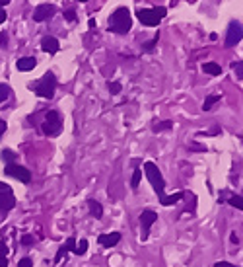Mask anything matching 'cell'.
I'll return each mask as SVG.
<instances>
[{"mask_svg":"<svg viewBox=\"0 0 243 267\" xmlns=\"http://www.w3.org/2000/svg\"><path fill=\"white\" fill-rule=\"evenodd\" d=\"M6 18H8V14H6V10L0 6V23H4L6 22Z\"/></svg>","mask_w":243,"mask_h":267,"instance_id":"d6a6232c","label":"cell"},{"mask_svg":"<svg viewBox=\"0 0 243 267\" xmlns=\"http://www.w3.org/2000/svg\"><path fill=\"white\" fill-rule=\"evenodd\" d=\"M41 49H43L45 53H49V55H55L56 51L60 49L58 39L51 37V35H47V37H43V39H41Z\"/></svg>","mask_w":243,"mask_h":267,"instance_id":"4fadbf2b","label":"cell"},{"mask_svg":"<svg viewBox=\"0 0 243 267\" xmlns=\"http://www.w3.org/2000/svg\"><path fill=\"white\" fill-rule=\"evenodd\" d=\"M65 18H67L68 22H76V12L70 8V10L65 12Z\"/></svg>","mask_w":243,"mask_h":267,"instance_id":"4dcf8cb0","label":"cell"},{"mask_svg":"<svg viewBox=\"0 0 243 267\" xmlns=\"http://www.w3.org/2000/svg\"><path fill=\"white\" fill-rule=\"evenodd\" d=\"M8 98H10V88L6 84H0V103L6 101Z\"/></svg>","mask_w":243,"mask_h":267,"instance_id":"cb8c5ba5","label":"cell"},{"mask_svg":"<svg viewBox=\"0 0 243 267\" xmlns=\"http://www.w3.org/2000/svg\"><path fill=\"white\" fill-rule=\"evenodd\" d=\"M156 43H158V35H156L152 41H148V43L142 45L144 53H152V51H154V47H156Z\"/></svg>","mask_w":243,"mask_h":267,"instance_id":"d4e9b609","label":"cell"},{"mask_svg":"<svg viewBox=\"0 0 243 267\" xmlns=\"http://www.w3.org/2000/svg\"><path fill=\"white\" fill-rule=\"evenodd\" d=\"M55 12H56V6H53V4H39L34 10V20L35 22H45V20L53 18Z\"/></svg>","mask_w":243,"mask_h":267,"instance_id":"30bf717a","label":"cell"},{"mask_svg":"<svg viewBox=\"0 0 243 267\" xmlns=\"http://www.w3.org/2000/svg\"><path fill=\"white\" fill-rule=\"evenodd\" d=\"M4 133H6V121H2V119H0V137H2Z\"/></svg>","mask_w":243,"mask_h":267,"instance_id":"836d02e7","label":"cell"},{"mask_svg":"<svg viewBox=\"0 0 243 267\" xmlns=\"http://www.w3.org/2000/svg\"><path fill=\"white\" fill-rule=\"evenodd\" d=\"M76 2H88V0H76Z\"/></svg>","mask_w":243,"mask_h":267,"instance_id":"74e56055","label":"cell"},{"mask_svg":"<svg viewBox=\"0 0 243 267\" xmlns=\"http://www.w3.org/2000/svg\"><path fill=\"white\" fill-rule=\"evenodd\" d=\"M228 203H230L232 207H235L237 211H241V209H243V201H241V197H239V195H232V197L228 199Z\"/></svg>","mask_w":243,"mask_h":267,"instance_id":"7402d4cb","label":"cell"},{"mask_svg":"<svg viewBox=\"0 0 243 267\" xmlns=\"http://www.w3.org/2000/svg\"><path fill=\"white\" fill-rule=\"evenodd\" d=\"M16 67H18V70H22V72H29V70H34L37 67V61H35L34 57H22V59L16 61Z\"/></svg>","mask_w":243,"mask_h":267,"instance_id":"5bb4252c","label":"cell"},{"mask_svg":"<svg viewBox=\"0 0 243 267\" xmlns=\"http://www.w3.org/2000/svg\"><path fill=\"white\" fill-rule=\"evenodd\" d=\"M166 8L164 6H160V8H140V10L136 12V18L140 20V23L144 25H148V28H154L158 23L162 22L164 18H166Z\"/></svg>","mask_w":243,"mask_h":267,"instance_id":"3957f363","label":"cell"},{"mask_svg":"<svg viewBox=\"0 0 243 267\" xmlns=\"http://www.w3.org/2000/svg\"><path fill=\"white\" fill-rule=\"evenodd\" d=\"M88 209H89V215H92L94 219L100 221L101 217H103V207H101V203H98L96 199H88Z\"/></svg>","mask_w":243,"mask_h":267,"instance_id":"9a60e30c","label":"cell"},{"mask_svg":"<svg viewBox=\"0 0 243 267\" xmlns=\"http://www.w3.org/2000/svg\"><path fill=\"white\" fill-rule=\"evenodd\" d=\"M140 178H142V170L140 168H134V174H133V179H131V188L136 190L140 185Z\"/></svg>","mask_w":243,"mask_h":267,"instance_id":"44dd1931","label":"cell"},{"mask_svg":"<svg viewBox=\"0 0 243 267\" xmlns=\"http://www.w3.org/2000/svg\"><path fill=\"white\" fill-rule=\"evenodd\" d=\"M212 267H239V265H233L230 261H218V263H214Z\"/></svg>","mask_w":243,"mask_h":267,"instance_id":"1f68e13d","label":"cell"},{"mask_svg":"<svg viewBox=\"0 0 243 267\" xmlns=\"http://www.w3.org/2000/svg\"><path fill=\"white\" fill-rule=\"evenodd\" d=\"M4 43H6V35L0 34V45H4Z\"/></svg>","mask_w":243,"mask_h":267,"instance_id":"e575fe53","label":"cell"},{"mask_svg":"<svg viewBox=\"0 0 243 267\" xmlns=\"http://www.w3.org/2000/svg\"><path fill=\"white\" fill-rule=\"evenodd\" d=\"M158 221V212L152 211V209H144L140 212V240L146 242L148 240V236H150V228H152V224Z\"/></svg>","mask_w":243,"mask_h":267,"instance_id":"52a82bcc","label":"cell"},{"mask_svg":"<svg viewBox=\"0 0 243 267\" xmlns=\"http://www.w3.org/2000/svg\"><path fill=\"white\" fill-rule=\"evenodd\" d=\"M232 67H233V70L237 72V78L241 80V78H243V63H241V61H237V63H233Z\"/></svg>","mask_w":243,"mask_h":267,"instance_id":"f1b7e54d","label":"cell"},{"mask_svg":"<svg viewBox=\"0 0 243 267\" xmlns=\"http://www.w3.org/2000/svg\"><path fill=\"white\" fill-rule=\"evenodd\" d=\"M20 242H22L23 248H32V246L35 244V238L32 236V234H23L22 240H20Z\"/></svg>","mask_w":243,"mask_h":267,"instance_id":"603a6c76","label":"cell"},{"mask_svg":"<svg viewBox=\"0 0 243 267\" xmlns=\"http://www.w3.org/2000/svg\"><path fill=\"white\" fill-rule=\"evenodd\" d=\"M169 127H173V123H171V121L158 123V125L154 127V133H160V131H166V129H169Z\"/></svg>","mask_w":243,"mask_h":267,"instance_id":"484cf974","label":"cell"},{"mask_svg":"<svg viewBox=\"0 0 243 267\" xmlns=\"http://www.w3.org/2000/svg\"><path fill=\"white\" fill-rule=\"evenodd\" d=\"M222 96H218V94H210L208 98L204 100V105H202V112H210V108L216 103V101H220Z\"/></svg>","mask_w":243,"mask_h":267,"instance_id":"ffe728a7","label":"cell"},{"mask_svg":"<svg viewBox=\"0 0 243 267\" xmlns=\"http://www.w3.org/2000/svg\"><path fill=\"white\" fill-rule=\"evenodd\" d=\"M185 197V193L183 191H179V193H173V195H166L164 199L160 201V205H164V207H171V205H175L179 201Z\"/></svg>","mask_w":243,"mask_h":267,"instance_id":"2e32d148","label":"cell"},{"mask_svg":"<svg viewBox=\"0 0 243 267\" xmlns=\"http://www.w3.org/2000/svg\"><path fill=\"white\" fill-rule=\"evenodd\" d=\"M202 70H204L206 74H212V76H220L222 74V67L218 63H204V65H202Z\"/></svg>","mask_w":243,"mask_h":267,"instance_id":"e0dca14e","label":"cell"},{"mask_svg":"<svg viewBox=\"0 0 243 267\" xmlns=\"http://www.w3.org/2000/svg\"><path fill=\"white\" fill-rule=\"evenodd\" d=\"M239 41H241V23L233 20L230 22L228 32H226V47H235Z\"/></svg>","mask_w":243,"mask_h":267,"instance_id":"9c48e42d","label":"cell"},{"mask_svg":"<svg viewBox=\"0 0 243 267\" xmlns=\"http://www.w3.org/2000/svg\"><path fill=\"white\" fill-rule=\"evenodd\" d=\"M144 174H146V178L150 181V185L154 188L156 195H158V199L162 201L166 197V179L162 176V172H160V168L156 166L154 162H144Z\"/></svg>","mask_w":243,"mask_h":267,"instance_id":"7a4b0ae2","label":"cell"},{"mask_svg":"<svg viewBox=\"0 0 243 267\" xmlns=\"http://www.w3.org/2000/svg\"><path fill=\"white\" fill-rule=\"evenodd\" d=\"M55 90H56V76L49 70V72H45L43 78L35 84V94L39 96V98H47V100H51L53 96H55Z\"/></svg>","mask_w":243,"mask_h":267,"instance_id":"277c9868","label":"cell"},{"mask_svg":"<svg viewBox=\"0 0 243 267\" xmlns=\"http://www.w3.org/2000/svg\"><path fill=\"white\" fill-rule=\"evenodd\" d=\"M2 160H6V162H8V164H12V160H14V158H16V154H14V152H12V150H2Z\"/></svg>","mask_w":243,"mask_h":267,"instance_id":"4316f807","label":"cell"},{"mask_svg":"<svg viewBox=\"0 0 243 267\" xmlns=\"http://www.w3.org/2000/svg\"><path fill=\"white\" fill-rule=\"evenodd\" d=\"M18 267H34V259L32 257H22L18 261Z\"/></svg>","mask_w":243,"mask_h":267,"instance_id":"f546056e","label":"cell"},{"mask_svg":"<svg viewBox=\"0 0 243 267\" xmlns=\"http://www.w3.org/2000/svg\"><path fill=\"white\" fill-rule=\"evenodd\" d=\"M232 242H233V244H237V242H239V238H237V236H235V232L232 234Z\"/></svg>","mask_w":243,"mask_h":267,"instance_id":"d590c367","label":"cell"},{"mask_svg":"<svg viewBox=\"0 0 243 267\" xmlns=\"http://www.w3.org/2000/svg\"><path fill=\"white\" fill-rule=\"evenodd\" d=\"M16 207V195L8 183L0 181V215H6Z\"/></svg>","mask_w":243,"mask_h":267,"instance_id":"8992f818","label":"cell"},{"mask_svg":"<svg viewBox=\"0 0 243 267\" xmlns=\"http://www.w3.org/2000/svg\"><path fill=\"white\" fill-rule=\"evenodd\" d=\"M0 267H8V246L0 240Z\"/></svg>","mask_w":243,"mask_h":267,"instance_id":"ac0fdd59","label":"cell"},{"mask_svg":"<svg viewBox=\"0 0 243 267\" xmlns=\"http://www.w3.org/2000/svg\"><path fill=\"white\" fill-rule=\"evenodd\" d=\"M4 174L6 176H10V178H16L18 181H22V183H29L32 181V172L27 170V168L20 166V164H6L4 168Z\"/></svg>","mask_w":243,"mask_h":267,"instance_id":"ba28073f","label":"cell"},{"mask_svg":"<svg viewBox=\"0 0 243 267\" xmlns=\"http://www.w3.org/2000/svg\"><path fill=\"white\" fill-rule=\"evenodd\" d=\"M121 242V234L119 232H109V234H100L98 236V244L103 248H115Z\"/></svg>","mask_w":243,"mask_h":267,"instance_id":"8fae6325","label":"cell"},{"mask_svg":"<svg viewBox=\"0 0 243 267\" xmlns=\"http://www.w3.org/2000/svg\"><path fill=\"white\" fill-rule=\"evenodd\" d=\"M74 244H76V238H74V236H70L67 242H65V244L58 248V252H56V256H55V265H56V263H60V261H63V257L67 259V254H68V252H72V250H74Z\"/></svg>","mask_w":243,"mask_h":267,"instance_id":"7c38bea8","label":"cell"},{"mask_svg":"<svg viewBox=\"0 0 243 267\" xmlns=\"http://www.w3.org/2000/svg\"><path fill=\"white\" fill-rule=\"evenodd\" d=\"M121 84H119V82H109V92L111 94H113V96H117V94H119V92H121Z\"/></svg>","mask_w":243,"mask_h":267,"instance_id":"83f0119b","label":"cell"},{"mask_svg":"<svg viewBox=\"0 0 243 267\" xmlns=\"http://www.w3.org/2000/svg\"><path fill=\"white\" fill-rule=\"evenodd\" d=\"M133 28V18H131V10L127 6H121L109 16V30L113 34L125 35L127 32H131Z\"/></svg>","mask_w":243,"mask_h":267,"instance_id":"6da1fadb","label":"cell"},{"mask_svg":"<svg viewBox=\"0 0 243 267\" xmlns=\"http://www.w3.org/2000/svg\"><path fill=\"white\" fill-rule=\"evenodd\" d=\"M8 2H10V0H0V6H2V8H4V6H6V4H8Z\"/></svg>","mask_w":243,"mask_h":267,"instance_id":"8d00e7d4","label":"cell"},{"mask_svg":"<svg viewBox=\"0 0 243 267\" xmlns=\"http://www.w3.org/2000/svg\"><path fill=\"white\" fill-rule=\"evenodd\" d=\"M41 129H43V133L47 135V137H56V135H60V131H63V119H60V115H58L56 110L47 112Z\"/></svg>","mask_w":243,"mask_h":267,"instance_id":"5b68a950","label":"cell"},{"mask_svg":"<svg viewBox=\"0 0 243 267\" xmlns=\"http://www.w3.org/2000/svg\"><path fill=\"white\" fill-rule=\"evenodd\" d=\"M76 256H84L86 252H88V240H80L78 242L76 240V244H74V250H72Z\"/></svg>","mask_w":243,"mask_h":267,"instance_id":"d6986e66","label":"cell"}]
</instances>
